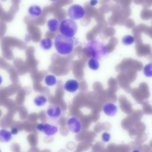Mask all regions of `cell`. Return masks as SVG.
Listing matches in <instances>:
<instances>
[{
  "label": "cell",
  "mask_w": 152,
  "mask_h": 152,
  "mask_svg": "<svg viewBox=\"0 0 152 152\" xmlns=\"http://www.w3.org/2000/svg\"><path fill=\"white\" fill-rule=\"evenodd\" d=\"M53 44L58 53L63 56L71 54L75 46V42L72 37L62 34L56 35Z\"/></svg>",
  "instance_id": "obj_1"
},
{
  "label": "cell",
  "mask_w": 152,
  "mask_h": 152,
  "mask_svg": "<svg viewBox=\"0 0 152 152\" xmlns=\"http://www.w3.org/2000/svg\"><path fill=\"white\" fill-rule=\"evenodd\" d=\"M84 52L90 58L99 60L107 54V50L106 46L102 42L92 40L85 45Z\"/></svg>",
  "instance_id": "obj_2"
},
{
  "label": "cell",
  "mask_w": 152,
  "mask_h": 152,
  "mask_svg": "<svg viewBox=\"0 0 152 152\" xmlns=\"http://www.w3.org/2000/svg\"><path fill=\"white\" fill-rule=\"evenodd\" d=\"M78 26L72 19H65L61 21L59 30L61 34L66 36L73 37L77 32Z\"/></svg>",
  "instance_id": "obj_3"
},
{
  "label": "cell",
  "mask_w": 152,
  "mask_h": 152,
  "mask_svg": "<svg viewBox=\"0 0 152 152\" xmlns=\"http://www.w3.org/2000/svg\"><path fill=\"white\" fill-rule=\"evenodd\" d=\"M67 14L71 19L78 20L84 17L85 10L81 5L78 4H73L68 8Z\"/></svg>",
  "instance_id": "obj_4"
},
{
  "label": "cell",
  "mask_w": 152,
  "mask_h": 152,
  "mask_svg": "<svg viewBox=\"0 0 152 152\" xmlns=\"http://www.w3.org/2000/svg\"><path fill=\"white\" fill-rule=\"evenodd\" d=\"M68 130L74 134H78L82 130V124L80 119L75 116H71L66 121Z\"/></svg>",
  "instance_id": "obj_5"
},
{
  "label": "cell",
  "mask_w": 152,
  "mask_h": 152,
  "mask_svg": "<svg viewBox=\"0 0 152 152\" xmlns=\"http://www.w3.org/2000/svg\"><path fill=\"white\" fill-rule=\"evenodd\" d=\"M46 115L48 118L52 121H58L62 113V109L60 106L56 104H50L46 110Z\"/></svg>",
  "instance_id": "obj_6"
},
{
  "label": "cell",
  "mask_w": 152,
  "mask_h": 152,
  "mask_svg": "<svg viewBox=\"0 0 152 152\" xmlns=\"http://www.w3.org/2000/svg\"><path fill=\"white\" fill-rule=\"evenodd\" d=\"M80 84L77 80L70 79L67 80L64 85V88L65 91L69 93H74L79 88Z\"/></svg>",
  "instance_id": "obj_7"
},
{
  "label": "cell",
  "mask_w": 152,
  "mask_h": 152,
  "mask_svg": "<svg viewBox=\"0 0 152 152\" xmlns=\"http://www.w3.org/2000/svg\"><path fill=\"white\" fill-rule=\"evenodd\" d=\"M103 112L109 116H113L115 115L118 109L116 106L112 103H107L103 107Z\"/></svg>",
  "instance_id": "obj_8"
},
{
  "label": "cell",
  "mask_w": 152,
  "mask_h": 152,
  "mask_svg": "<svg viewBox=\"0 0 152 152\" xmlns=\"http://www.w3.org/2000/svg\"><path fill=\"white\" fill-rule=\"evenodd\" d=\"M58 131V128L55 125H52L50 124H44V127L43 132L47 136L51 137L55 135Z\"/></svg>",
  "instance_id": "obj_9"
},
{
  "label": "cell",
  "mask_w": 152,
  "mask_h": 152,
  "mask_svg": "<svg viewBox=\"0 0 152 152\" xmlns=\"http://www.w3.org/2000/svg\"><path fill=\"white\" fill-rule=\"evenodd\" d=\"M28 13L32 18H38L42 14V9L39 5H32L28 8Z\"/></svg>",
  "instance_id": "obj_10"
},
{
  "label": "cell",
  "mask_w": 152,
  "mask_h": 152,
  "mask_svg": "<svg viewBox=\"0 0 152 152\" xmlns=\"http://www.w3.org/2000/svg\"><path fill=\"white\" fill-rule=\"evenodd\" d=\"M12 134L11 131L5 129H0V142H8L12 139Z\"/></svg>",
  "instance_id": "obj_11"
},
{
  "label": "cell",
  "mask_w": 152,
  "mask_h": 152,
  "mask_svg": "<svg viewBox=\"0 0 152 152\" xmlns=\"http://www.w3.org/2000/svg\"><path fill=\"white\" fill-rule=\"evenodd\" d=\"M59 22L56 18H51L47 22V26L48 30L50 32H55L59 29Z\"/></svg>",
  "instance_id": "obj_12"
},
{
  "label": "cell",
  "mask_w": 152,
  "mask_h": 152,
  "mask_svg": "<svg viewBox=\"0 0 152 152\" xmlns=\"http://www.w3.org/2000/svg\"><path fill=\"white\" fill-rule=\"evenodd\" d=\"M40 47L45 50H49L52 48L53 45V42L51 39L49 37H46L42 39L39 42Z\"/></svg>",
  "instance_id": "obj_13"
},
{
  "label": "cell",
  "mask_w": 152,
  "mask_h": 152,
  "mask_svg": "<svg viewBox=\"0 0 152 152\" xmlns=\"http://www.w3.org/2000/svg\"><path fill=\"white\" fill-rule=\"evenodd\" d=\"M34 104L38 107H42L44 106L48 102L47 97L42 94L38 95L34 98Z\"/></svg>",
  "instance_id": "obj_14"
},
{
  "label": "cell",
  "mask_w": 152,
  "mask_h": 152,
  "mask_svg": "<svg viewBox=\"0 0 152 152\" xmlns=\"http://www.w3.org/2000/svg\"><path fill=\"white\" fill-rule=\"evenodd\" d=\"M44 81L48 86L52 87L56 84L57 80L55 75L52 74H48L45 76L44 78Z\"/></svg>",
  "instance_id": "obj_15"
},
{
  "label": "cell",
  "mask_w": 152,
  "mask_h": 152,
  "mask_svg": "<svg viewBox=\"0 0 152 152\" xmlns=\"http://www.w3.org/2000/svg\"><path fill=\"white\" fill-rule=\"evenodd\" d=\"M88 66L91 69L96 71L99 68L100 64L97 59L93 58H90L88 61Z\"/></svg>",
  "instance_id": "obj_16"
},
{
  "label": "cell",
  "mask_w": 152,
  "mask_h": 152,
  "mask_svg": "<svg viewBox=\"0 0 152 152\" xmlns=\"http://www.w3.org/2000/svg\"><path fill=\"white\" fill-rule=\"evenodd\" d=\"M134 41H135L134 37L131 35H126L124 36L122 39V43L126 46H128L132 44L134 42Z\"/></svg>",
  "instance_id": "obj_17"
},
{
  "label": "cell",
  "mask_w": 152,
  "mask_h": 152,
  "mask_svg": "<svg viewBox=\"0 0 152 152\" xmlns=\"http://www.w3.org/2000/svg\"><path fill=\"white\" fill-rule=\"evenodd\" d=\"M144 74L147 77H152V63L147 64L143 68Z\"/></svg>",
  "instance_id": "obj_18"
},
{
  "label": "cell",
  "mask_w": 152,
  "mask_h": 152,
  "mask_svg": "<svg viewBox=\"0 0 152 152\" xmlns=\"http://www.w3.org/2000/svg\"><path fill=\"white\" fill-rule=\"evenodd\" d=\"M102 139L103 141H104L105 142H108L110 140V134L108 132H104L102 135Z\"/></svg>",
  "instance_id": "obj_19"
},
{
  "label": "cell",
  "mask_w": 152,
  "mask_h": 152,
  "mask_svg": "<svg viewBox=\"0 0 152 152\" xmlns=\"http://www.w3.org/2000/svg\"><path fill=\"white\" fill-rule=\"evenodd\" d=\"M10 131H11V134H12L13 135H17L18 133V128H16V127H13V128H12Z\"/></svg>",
  "instance_id": "obj_20"
},
{
  "label": "cell",
  "mask_w": 152,
  "mask_h": 152,
  "mask_svg": "<svg viewBox=\"0 0 152 152\" xmlns=\"http://www.w3.org/2000/svg\"><path fill=\"white\" fill-rule=\"evenodd\" d=\"M43 127H44V124H43V123L39 124L37 125V129L39 131H40V132H43Z\"/></svg>",
  "instance_id": "obj_21"
},
{
  "label": "cell",
  "mask_w": 152,
  "mask_h": 152,
  "mask_svg": "<svg viewBox=\"0 0 152 152\" xmlns=\"http://www.w3.org/2000/svg\"><path fill=\"white\" fill-rule=\"evenodd\" d=\"M90 5L91 7H94L95 5H96L98 3V1L97 0H90Z\"/></svg>",
  "instance_id": "obj_22"
},
{
  "label": "cell",
  "mask_w": 152,
  "mask_h": 152,
  "mask_svg": "<svg viewBox=\"0 0 152 152\" xmlns=\"http://www.w3.org/2000/svg\"><path fill=\"white\" fill-rule=\"evenodd\" d=\"M2 81H3V79H2V77L0 75V85L2 83Z\"/></svg>",
  "instance_id": "obj_23"
},
{
  "label": "cell",
  "mask_w": 152,
  "mask_h": 152,
  "mask_svg": "<svg viewBox=\"0 0 152 152\" xmlns=\"http://www.w3.org/2000/svg\"><path fill=\"white\" fill-rule=\"evenodd\" d=\"M50 1H52V2H56V1H57L58 0H50Z\"/></svg>",
  "instance_id": "obj_24"
},
{
  "label": "cell",
  "mask_w": 152,
  "mask_h": 152,
  "mask_svg": "<svg viewBox=\"0 0 152 152\" xmlns=\"http://www.w3.org/2000/svg\"><path fill=\"white\" fill-rule=\"evenodd\" d=\"M0 151H1V150H0Z\"/></svg>",
  "instance_id": "obj_25"
}]
</instances>
